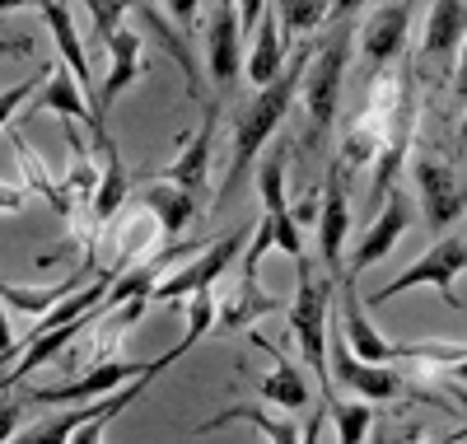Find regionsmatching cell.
Here are the masks:
<instances>
[{"mask_svg":"<svg viewBox=\"0 0 467 444\" xmlns=\"http://www.w3.org/2000/svg\"><path fill=\"white\" fill-rule=\"evenodd\" d=\"M308 57H314V43L299 48V52H290L285 70H281L276 79H271L266 90H257V94L239 108V122H234V150H229V174H224V187H220V196H215V206H224V201H229L234 192H239L244 174L262 159V145L271 141V132H276V127L285 122L290 103L299 99V85H304V66H308Z\"/></svg>","mask_w":467,"mask_h":444,"instance_id":"6da1fadb","label":"cell"},{"mask_svg":"<svg viewBox=\"0 0 467 444\" xmlns=\"http://www.w3.org/2000/svg\"><path fill=\"white\" fill-rule=\"evenodd\" d=\"M332 300H337V280L314 276V262L295 258V300L285 309L290 337L304 355V365L318 375L323 402L332 397V370H327V342H332Z\"/></svg>","mask_w":467,"mask_h":444,"instance_id":"7a4b0ae2","label":"cell"},{"mask_svg":"<svg viewBox=\"0 0 467 444\" xmlns=\"http://www.w3.org/2000/svg\"><path fill=\"white\" fill-rule=\"evenodd\" d=\"M350 24H341L327 43H314V57L304 66V112H308V141H323L337 122V103H341V85H346V61H350Z\"/></svg>","mask_w":467,"mask_h":444,"instance_id":"3957f363","label":"cell"},{"mask_svg":"<svg viewBox=\"0 0 467 444\" xmlns=\"http://www.w3.org/2000/svg\"><path fill=\"white\" fill-rule=\"evenodd\" d=\"M458 271H467V238H462V234H444L440 244L425 248L402 276L383 280V286H379L365 304H393L398 295H407V291H416V286H431V291H440V300H444L449 309H462V300L453 295Z\"/></svg>","mask_w":467,"mask_h":444,"instance_id":"277c9868","label":"cell"},{"mask_svg":"<svg viewBox=\"0 0 467 444\" xmlns=\"http://www.w3.org/2000/svg\"><path fill=\"white\" fill-rule=\"evenodd\" d=\"M239 248H244V229H229V234H220L211 248H202L192 262H182L173 276H164L160 286H154L150 304H169V309H178V304H187L192 295L215 291V280L229 271V262L239 258Z\"/></svg>","mask_w":467,"mask_h":444,"instance_id":"5b68a950","label":"cell"},{"mask_svg":"<svg viewBox=\"0 0 467 444\" xmlns=\"http://www.w3.org/2000/svg\"><path fill=\"white\" fill-rule=\"evenodd\" d=\"M411 183H416L420 211H425V220H431V229L449 234V229L467 216V187L458 183V174L444 164L440 154L416 150V159H411Z\"/></svg>","mask_w":467,"mask_h":444,"instance_id":"8992f818","label":"cell"},{"mask_svg":"<svg viewBox=\"0 0 467 444\" xmlns=\"http://www.w3.org/2000/svg\"><path fill=\"white\" fill-rule=\"evenodd\" d=\"M154 360H103V365L80 370L70 384H52V388H28L19 393L24 402H47V407H75V402H99L117 388H127V379L145 375Z\"/></svg>","mask_w":467,"mask_h":444,"instance_id":"52a82bcc","label":"cell"},{"mask_svg":"<svg viewBox=\"0 0 467 444\" xmlns=\"http://www.w3.org/2000/svg\"><path fill=\"white\" fill-rule=\"evenodd\" d=\"M206 75L215 79V90L224 94L234 79L244 75V24H239V0H211L206 19Z\"/></svg>","mask_w":467,"mask_h":444,"instance_id":"ba28073f","label":"cell"},{"mask_svg":"<svg viewBox=\"0 0 467 444\" xmlns=\"http://www.w3.org/2000/svg\"><path fill=\"white\" fill-rule=\"evenodd\" d=\"M407 37H411V0H388L379 5L365 28H360V61H365V75H379L393 61L407 57Z\"/></svg>","mask_w":467,"mask_h":444,"instance_id":"9c48e42d","label":"cell"},{"mask_svg":"<svg viewBox=\"0 0 467 444\" xmlns=\"http://www.w3.org/2000/svg\"><path fill=\"white\" fill-rule=\"evenodd\" d=\"M327 346H332V351H327L332 379L346 384L356 397H365V402H388V397H402V393H407V384H402V375H393V365H374V360H360L356 351H350L346 337L337 333V322H332V342H327Z\"/></svg>","mask_w":467,"mask_h":444,"instance_id":"30bf717a","label":"cell"},{"mask_svg":"<svg viewBox=\"0 0 467 444\" xmlns=\"http://www.w3.org/2000/svg\"><path fill=\"white\" fill-rule=\"evenodd\" d=\"M28 112H57L61 122H85V127L94 132V141H99V136H108V122L99 117V108H89V99H85V85L75 79V70H70L61 57L47 66L43 94H37V103H33ZM28 112H19V117H28Z\"/></svg>","mask_w":467,"mask_h":444,"instance_id":"8fae6325","label":"cell"},{"mask_svg":"<svg viewBox=\"0 0 467 444\" xmlns=\"http://www.w3.org/2000/svg\"><path fill=\"white\" fill-rule=\"evenodd\" d=\"M411 229V201L402 196V192H393L383 201V206L374 211V220H369V229H365V238L356 244V253H350V262H346V276L356 280L360 271H369L374 262H383V258H393V248L402 244V234Z\"/></svg>","mask_w":467,"mask_h":444,"instance_id":"7c38bea8","label":"cell"},{"mask_svg":"<svg viewBox=\"0 0 467 444\" xmlns=\"http://www.w3.org/2000/svg\"><path fill=\"white\" fill-rule=\"evenodd\" d=\"M346 234H350V201H346V169L332 164L323 183V211H318V253H323V276L341 280L346 276Z\"/></svg>","mask_w":467,"mask_h":444,"instance_id":"4fadbf2b","label":"cell"},{"mask_svg":"<svg viewBox=\"0 0 467 444\" xmlns=\"http://www.w3.org/2000/svg\"><path fill=\"white\" fill-rule=\"evenodd\" d=\"M215 132H220V103H206V117H202L197 136L182 145L178 159H169V164H164V169H154L150 178H154V183H173V187L192 192L197 201H206V174H211V145H215Z\"/></svg>","mask_w":467,"mask_h":444,"instance_id":"5bb4252c","label":"cell"},{"mask_svg":"<svg viewBox=\"0 0 467 444\" xmlns=\"http://www.w3.org/2000/svg\"><path fill=\"white\" fill-rule=\"evenodd\" d=\"M215 304H220V318H215L220 333H253L262 318L281 313V300L271 295L257 276H234L229 291L215 295Z\"/></svg>","mask_w":467,"mask_h":444,"instance_id":"9a60e30c","label":"cell"},{"mask_svg":"<svg viewBox=\"0 0 467 444\" xmlns=\"http://www.w3.org/2000/svg\"><path fill=\"white\" fill-rule=\"evenodd\" d=\"M145 75V37L136 28H117L112 43H108V79L99 90V117L112 112V103L127 94V85Z\"/></svg>","mask_w":467,"mask_h":444,"instance_id":"2e32d148","label":"cell"},{"mask_svg":"<svg viewBox=\"0 0 467 444\" xmlns=\"http://www.w3.org/2000/svg\"><path fill=\"white\" fill-rule=\"evenodd\" d=\"M89 276H94V248L85 253L80 271L66 276V280H52V286H15V280H0V304H10L28 318H47L61 300H70L80 286H89Z\"/></svg>","mask_w":467,"mask_h":444,"instance_id":"e0dca14e","label":"cell"},{"mask_svg":"<svg viewBox=\"0 0 467 444\" xmlns=\"http://www.w3.org/2000/svg\"><path fill=\"white\" fill-rule=\"evenodd\" d=\"M127 201H131V178H127V164H122V150H117L112 136H99V187H94V201H89L94 225H112Z\"/></svg>","mask_w":467,"mask_h":444,"instance_id":"ac0fdd59","label":"cell"},{"mask_svg":"<svg viewBox=\"0 0 467 444\" xmlns=\"http://www.w3.org/2000/svg\"><path fill=\"white\" fill-rule=\"evenodd\" d=\"M467 37V0H431L420 28V61H449Z\"/></svg>","mask_w":467,"mask_h":444,"instance_id":"d6986e66","label":"cell"},{"mask_svg":"<svg viewBox=\"0 0 467 444\" xmlns=\"http://www.w3.org/2000/svg\"><path fill=\"white\" fill-rule=\"evenodd\" d=\"M37 15H43V24L52 28V43H57V57L75 70V79L85 85V94L94 90V66H89V48H85V37L80 28H75V15L66 10V0H43L37 5Z\"/></svg>","mask_w":467,"mask_h":444,"instance_id":"ffe728a7","label":"cell"},{"mask_svg":"<svg viewBox=\"0 0 467 444\" xmlns=\"http://www.w3.org/2000/svg\"><path fill=\"white\" fill-rule=\"evenodd\" d=\"M285 61H290V37L281 33V10H271V15H262V24L253 28V52H248L244 75L253 79L257 90H266L271 79L285 70Z\"/></svg>","mask_w":467,"mask_h":444,"instance_id":"44dd1931","label":"cell"},{"mask_svg":"<svg viewBox=\"0 0 467 444\" xmlns=\"http://www.w3.org/2000/svg\"><path fill=\"white\" fill-rule=\"evenodd\" d=\"M253 342L271 355V360H276V365H271V375L262 379V397L266 402H276V407L281 412H304L308 407V402H314V393H308V379H304V370L295 365V360H285L276 346H271L266 337H257L253 333Z\"/></svg>","mask_w":467,"mask_h":444,"instance_id":"7402d4cb","label":"cell"},{"mask_svg":"<svg viewBox=\"0 0 467 444\" xmlns=\"http://www.w3.org/2000/svg\"><path fill=\"white\" fill-rule=\"evenodd\" d=\"M234 421H244V426H253L257 435H266V444H299V439H304V426H299V421H290V417H271V412L253 407V402H234L229 412H220V417L202 421V426H197V435L220 430V426H234Z\"/></svg>","mask_w":467,"mask_h":444,"instance_id":"603a6c76","label":"cell"},{"mask_svg":"<svg viewBox=\"0 0 467 444\" xmlns=\"http://www.w3.org/2000/svg\"><path fill=\"white\" fill-rule=\"evenodd\" d=\"M136 201H140L154 220H160L164 238H178V234L187 229V220L202 211V201L192 196V192H182V187H173V183H154V187H145Z\"/></svg>","mask_w":467,"mask_h":444,"instance_id":"cb8c5ba5","label":"cell"},{"mask_svg":"<svg viewBox=\"0 0 467 444\" xmlns=\"http://www.w3.org/2000/svg\"><path fill=\"white\" fill-rule=\"evenodd\" d=\"M15 159H19V174H24V187L28 192H37L47 201V206L57 211V216H70V192H66V183L61 178H52L47 174V164H43V154H37L24 136H19V127H15Z\"/></svg>","mask_w":467,"mask_h":444,"instance_id":"d4e9b609","label":"cell"},{"mask_svg":"<svg viewBox=\"0 0 467 444\" xmlns=\"http://www.w3.org/2000/svg\"><path fill=\"white\" fill-rule=\"evenodd\" d=\"M327 417L337 421V444H365V435L374 430V407L365 397H327Z\"/></svg>","mask_w":467,"mask_h":444,"instance_id":"484cf974","label":"cell"},{"mask_svg":"<svg viewBox=\"0 0 467 444\" xmlns=\"http://www.w3.org/2000/svg\"><path fill=\"white\" fill-rule=\"evenodd\" d=\"M379 150H383V132L369 122V117H360V122L341 136L337 164H341V169H365V164H374V159H379Z\"/></svg>","mask_w":467,"mask_h":444,"instance_id":"4316f807","label":"cell"},{"mask_svg":"<svg viewBox=\"0 0 467 444\" xmlns=\"http://www.w3.org/2000/svg\"><path fill=\"white\" fill-rule=\"evenodd\" d=\"M285 169H290V154L285 150H271L257 159V196H262V211H290L285 206Z\"/></svg>","mask_w":467,"mask_h":444,"instance_id":"83f0119b","label":"cell"},{"mask_svg":"<svg viewBox=\"0 0 467 444\" xmlns=\"http://www.w3.org/2000/svg\"><path fill=\"white\" fill-rule=\"evenodd\" d=\"M276 10H281V33L290 43L299 33H314L327 24V0H276Z\"/></svg>","mask_w":467,"mask_h":444,"instance_id":"f1b7e54d","label":"cell"},{"mask_svg":"<svg viewBox=\"0 0 467 444\" xmlns=\"http://www.w3.org/2000/svg\"><path fill=\"white\" fill-rule=\"evenodd\" d=\"M136 5V0H85V10H89V24H94V52H108L112 43V33L122 28V15Z\"/></svg>","mask_w":467,"mask_h":444,"instance_id":"f546056e","label":"cell"},{"mask_svg":"<svg viewBox=\"0 0 467 444\" xmlns=\"http://www.w3.org/2000/svg\"><path fill=\"white\" fill-rule=\"evenodd\" d=\"M187 333H182V342H178V355H187L192 346H197L202 337H206V328H211V322H215V291H202V295H192L187 304Z\"/></svg>","mask_w":467,"mask_h":444,"instance_id":"4dcf8cb0","label":"cell"},{"mask_svg":"<svg viewBox=\"0 0 467 444\" xmlns=\"http://www.w3.org/2000/svg\"><path fill=\"white\" fill-rule=\"evenodd\" d=\"M43 79H47V70H43V75H24L19 85L0 90V132H5V127L15 122V117H19V108H24V103H28L37 90H43Z\"/></svg>","mask_w":467,"mask_h":444,"instance_id":"1f68e13d","label":"cell"},{"mask_svg":"<svg viewBox=\"0 0 467 444\" xmlns=\"http://www.w3.org/2000/svg\"><path fill=\"white\" fill-rule=\"evenodd\" d=\"M19 421H24V397H15V388L0 393V444H10L19 435Z\"/></svg>","mask_w":467,"mask_h":444,"instance_id":"d6a6232c","label":"cell"},{"mask_svg":"<svg viewBox=\"0 0 467 444\" xmlns=\"http://www.w3.org/2000/svg\"><path fill=\"white\" fill-rule=\"evenodd\" d=\"M24 206H28L24 178H19V183H0V216H15V211H24Z\"/></svg>","mask_w":467,"mask_h":444,"instance_id":"836d02e7","label":"cell"},{"mask_svg":"<svg viewBox=\"0 0 467 444\" xmlns=\"http://www.w3.org/2000/svg\"><path fill=\"white\" fill-rule=\"evenodd\" d=\"M164 10L178 19V28L192 37V33H197V0H164Z\"/></svg>","mask_w":467,"mask_h":444,"instance_id":"e575fe53","label":"cell"},{"mask_svg":"<svg viewBox=\"0 0 467 444\" xmlns=\"http://www.w3.org/2000/svg\"><path fill=\"white\" fill-rule=\"evenodd\" d=\"M318 211H323V201H318V192H308V196L299 201V206H295L290 216H295V225L304 229V225H314V220H318Z\"/></svg>","mask_w":467,"mask_h":444,"instance_id":"d590c367","label":"cell"},{"mask_svg":"<svg viewBox=\"0 0 467 444\" xmlns=\"http://www.w3.org/2000/svg\"><path fill=\"white\" fill-rule=\"evenodd\" d=\"M262 15H266V0H239V24H244V33H253V28L262 24Z\"/></svg>","mask_w":467,"mask_h":444,"instance_id":"8d00e7d4","label":"cell"},{"mask_svg":"<svg viewBox=\"0 0 467 444\" xmlns=\"http://www.w3.org/2000/svg\"><path fill=\"white\" fill-rule=\"evenodd\" d=\"M453 94L467 103V37H462V48H458V70H453Z\"/></svg>","mask_w":467,"mask_h":444,"instance_id":"74e56055","label":"cell"},{"mask_svg":"<svg viewBox=\"0 0 467 444\" xmlns=\"http://www.w3.org/2000/svg\"><path fill=\"white\" fill-rule=\"evenodd\" d=\"M416 430H393V426H374V444H411Z\"/></svg>","mask_w":467,"mask_h":444,"instance_id":"f35d334b","label":"cell"},{"mask_svg":"<svg viewBox=\"0 0 467 444\" xmlns=\"http://www.w3.org/2000/svg\"><path fill=\"white\" fill-rule=\"evenodd\" d=\"M33 37H0V57H28Z\"/></svg>","mask_w":467,"mask_h":444,"instance_id":"ab89813d","label":"cell"},{"mask_svg":"<svg viewBox=\"0 0 467 444\" xmlns=\"http://www.w3.org/2000/svg\"><path fill=\"white\" fill-rule=\"evenodd\" d=\"M15 351V328H10V313H5V304H0V360H5Z\"/></svg>","mask_w":467,"mask_h":444,"instance_id":"60d3db41","label":"cell"},{"mask_svg":"<svg viewBox=\"0 0 467 444\" xmlns=\"http://www.w3.org/2000/svg\"><path fill=\"white\" fill-rule=\"evenodd\" d=\"M299 444H323V412L304 421V439H299Z\"/></svg>","mask_w":467,"mask_h":444,"instance_id":"b9f144b4","label":"cell"},{"mask_svg":"<svg viewBox=\"0 0 467 444\" xmlns=\"http://www.w3.org/2000/svg\"><path fill=\"white\" fill-rule=\"evenodd\" d=\"M356 5H365V0H327V19H346Z\"/></svg>","mask_w":467,"mask_h":444,"instance_id":"7bdbcfd3","label":"cell"},{"mask_svg":"<svg viewBox=\"0 0 467 444\" xmlns=\"http://www.w3.org/2000/svg\"><path fill=\"white\" fill-rule=\"evenodd\" d=\"M444 379H453V384H467V351H462V360H458V365H449V370H444Z\"/></svg>","mask_w":467,"mask_h":444,"instance_id":"ee69618b","label":"cell"},{"mask_svg":"<svg viewBox=\"0 0 467 444\" xmlns=\"http://www.w3.org/2000/svg\"><path fill=\"white\" fill-rule=\"evenodd\" d=\"M449 397H453V407L467 412V384H453V379H449Z\"/></svg>","mask_w":467,"mask_h":444,"instance_id":"f6af8a7d","label":"cell"},{"mask_svg":"<svg viewBox=\"0 0 467 444\" xmlns=\"http://www.w3.org/2000/svg\"><path fill=\"white\" fill-rule=\"evenodd\" d=\"M28 5L37 10V5H43V0H0V10H28Z\"/></svg>","mask_w":467,"mask_h":444,"instance_id":"bcb514c9","label":"cell"},{"mask_svg":"<svg viewBox=\"0 0 467 444\" xmlns=\"http://www.w3.org/2000/svg\"><path fill=\"white\" fill-rule=\"evenodd\" d=\"M458 141L467 145V112H462V127H458Z\"/></svg>","mask_w":467,"mask_h":444,"instance_id":"7dc6e473","label":"cell"},{"mask_svg":"<svg viewBox=\"0 0 467 444\" xmlns=\"http://www.w3.org/2000/svg\"><path fill=\"white\" fill-rule=\"evenodd\" d=\"M5 388H10V384H5V379H0V393H5Z\"/></svg>","mask_w":467,"mask_h":444,"instance_id":"c3c4849f","label":"cell"}]
</instances>
